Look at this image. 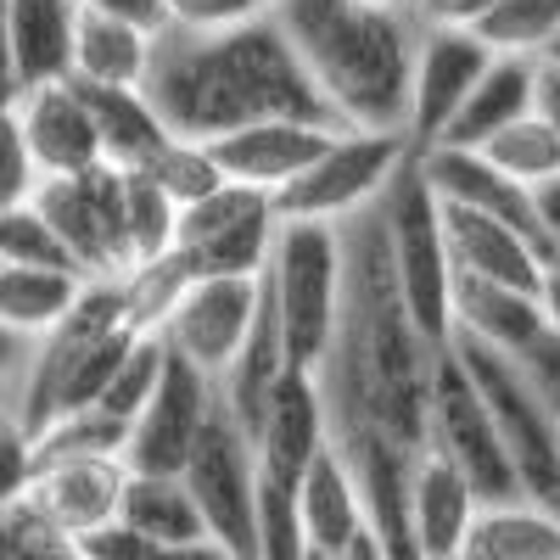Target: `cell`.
<instances>
[{
    "label": "cell",
    "mask_w": 560,
    "mask_h": 560,
    "mask_svg": "<svg viewBox=\"0 0 560 560\" xmlns=\"http://www.w3.org/2000/svg\"><path fill=\"white\" fill-rule=\"evenodd\" d=\"M533 113H538V57H493V68L477 79V90L465 96V107L454 113L438 147L482 152L493 135H504L510 124Z\"/></svg>",
    "instance_id": "603a6c76"
},
{
    "label": "cell",
    "mask_w": 560,
    "mask_h": 560,
    "mask_svg": "<svg viewBox=\"0 0 560 560\" xmlns=\"http://www.w3.org/2000/svg\"><path fill=\"white\" fill-rule=\"evenodd\" d=\"M314 560H331V555H314Z\"/></svg>",
    "instance_id": "11a10c76"
},
{
    "label": "cell",
    "mask_w": 560,
    "mask_h": 560,
    "mask_svg": "<svg viewBox=\"0 0 560 560\" xmlns=\"http://www.w3.org/2000/svg\"><path fill=\"white\" fill-rule=\"evenodd\" d=\"M18 124H23V140L34 152V168L39 179H57V174H84V168H102V129L90 118V102L73 79H57V84H34L12 102Z\"/></svg>",
    "instance_id": "2e32d148"
},
{
    "label": "cell",
    "mask_w": 560,
    "mask_h": 560,
    "mask_svg": "<svg viewBox=\"0 0 560 560\" xmlns=\"http://www.w3.org/2000/svg\"><path fill=\"white\" fill-rule=\"evenodd\" d=\"M140 174H147L179 213L191 208V202H202V197H213L219 185H224V168H219L213 147H202V140H179V135H168V147Z\"/></svg>",
    "instance_id": "d6a6232c"
},
{
    "label": "cell",
    "mask_w": 560,
    "mask_h": 560,
    "mask_svg": "<svg viewBox=\"0 0 560 560\" xmlns=\"http://www.w3.org/2000/svg\"><path fill=\"white\" fill-rule=\"evenodd\" d=\"M168 28H236L247 18H264L258 0H163Z\"/></svg>",
    "instance_id": "74e56055"
},
{
    "label": "cell",
    "mask_w": 560,
    "mask_h": 560,
    "mask_svg": "<svg viewBox=\"0 0 560 560\" xmlns=\"http://www.w3.org/2000/svg\"><path fill=\"white\" fill-rule=\"evenodd\" d=\"M129 427L107 409H73L51 420L45 432H34V459L57 465V459H124Z\"/></svg>",
    "instance_id": "4dcf8cb0"
},
{
    "label": "cell",
    "mask_w": 560,
    "mask_h": 560,
    "mask_svg": "<svg viewBox=\"0 0 560 560\" xmlns=\"http://www.w3.org/2000/svg\"><path fill=\"white\" fill-rule=\"evenodd\" d=\"M482 158H488L504 179L527 185V191L538 197L544 185L560 179V129H555L544 113H533V118H522V124H510L504 135H493L488 147H482Z\"/></svg>",
    "instance_id": "f546056e"
},
{
    "label": "cell",
    "mask_w": 560,
    "mask_h": 560,
    "mask_svg": "<svg viewBox=\"0 0 560 560\" xmlns=\"http://www.w3.org/2000/svg\"><path fill=\"white\" fill-rule=\"evenodd\" d=\"M538 230H544V247H549V264L560 269V179L538 191Z\"/></svg>",
    "instance_id": "ee69618b"
},
{
    "label": "cell",
    "mask_w": 560,
    "mask_h": 560,
    "mask_svg": "<svg viewBox=\"0 0 560 560\" xmlns=\"http://www.w3.org/2000/svg\"><path fill=\"white\" fill-rule=\"evenodd\" d=\"M0 264H34V269H68V275H84L79 258L68 253V242L51 230V219H45L34 202L0 213ZM90 280V275H84Z\"/></svg>",
    "instance_id": "836d02e7"
},
{
    "label": "cell",
    "mask_w": 560,
    "mask_h": 560,
    "mask_svg": "<svg viewBox=\"0 0 560 560\" xmlns=\"http://www.w3.org/2000/svg\"><path fill=\"white\" fill-rule=\"evenodd\" d=\"M454 337L527 364V359L549 342V319H544L538 292L488 287V280L454 275Z\"/></svg>",
    "instance_id": "44dd1931"
},
{
    "label": "cell",
    "mask_w": 560,
    "mask_h": 560,
    "mask_svg": "<svg viewBox=\"0 0 560 560\" xmlns=\"http://www.w3.org/2000/svg\"><path fill=\"white\" fill-rule=\"evenodd\" d=\"M538 113L560 129V62H544V57H538Z\"/></svg>",
    "instance_id": "bcb514c9"
},
{
    "label": "cell",
    "mask_w": 560,
    "mask_h": 560,
    "mask_svg": "<svg viewBox=\"0 0 560 560\" xmlns=\"http://www.w3.org/2000/svg\"><path fill=\"white\" fill-rule=\"evenodd\" d=\"M499 0H415V18L427 28H477Z\"/></svg>",
    "instance_id": "ab89813d"
},
{
    "label": "cell",
    "mask_w": 560,
    "mask_h": 560,
    "mask_svg": "<svg viewBox=\"0 0 560 560\" xmlns=\"http://www.w3.org/2000/svg\"><path fill=\"white\" fill-rule=\"evenodd\" d=\"M331 135H337V124L269 118V124H247L236 135L213 140V158L230 185H253L264 197H280L303 168H314V158L331 147Z\"/></svg>",
    "instance_id": "e0dca14e"
},
{
    "label": "cell",
    "mask_w": 560,
    "mask_h": 560,
    "mask_svg": "<svg viewBox=\"0 0 560 560\" xmlns=\"http://www.w3.org/2000/svg\"><path fill=\"white\" fill-rule=\"evenodd\" d=\"M415 158L409 135H376V129H337L331 147L303 168L287 191L275 197L280 219H319V224H348L353 213L376 208L398 168Z\"/></svg>",
    "instance_id": "52a82bcc"
},
{
    "label": "cell",
    "mask_w": 560,
    "mask_h": 560,
    "mask_svg": "<svg viewBox=\"0 0 560 560\" xmlns=\"http://www.w3.org/2000/svg\"><path fill=\"white\" fill-rule=\"evenodd\" d=\"M135 325H129V303H124V275H96L84 280L79 303L68 308V319L51 337L34 342V359L23 370V387L12 398L18 427L34 438L51 420L73 415V409H96L113 370L124 364V353L135 348Z\"/></svg>",
    "instance_id": "3957f363"
},
{
    "label": "cell",
    "mask_w": 560,
    "mask_h": 560,
    "mask_svg": "<svg viewBox=\"0 0 560 560\" xmlns=\"http://www.w3.org/2000/svg\"><path fill=\"white\" fill-rule=\"evenodd\" d=\"M118 522H129L147 544L168 549V544H197L208 538L202 527V510L185 488V477H135L129 471V488H124V510Z\"/></svg>",
    "instance_id": "f1b7e54d"
},
{
    "label": "cell",
    "mask_w": 560,
    "mask_h": 560,
    "mask_svg": "<svg viewBox=\"0 0 560 560\" xmlns=\"http://www.w3.org/2000/svg\"><path fill=\"white\" fill-rule=\"evenodd\" d=\"M527 370H533V376L549 387V398L560 404V342H555V337H549V342H544V348L527 359Z\"/></svg>",
    "instance_id": "7dc6e473"
},
{
    "label": "cell",
    "mask_w": 560,
    "mask_h": 560,
    "mask_svg": "<svg viewBox=\"0 0 560 560\" xmlns=\"http://www.w3.org/2000/svg\"><path fill=\"white\" fill-rule=\"evenodd\" d=\"M84 102H90V118L102 129V158L113 168H147L163 147H168V124L158 118V107L147 102L140 84H84Z\"/></svg>",
    "instance_id": "484cf974"
},
{
    "label": "cell",
    "mask_w": 560,
    "mask_h": 560,
    "mask_svg": "<svg viewBox=\"0 0 560 560\" xmlns=\"http://www.w3.org/2000/svg\"><path fill=\"white\" fill-rule=\"evenodd\" d=\"M84 292V275L68 269H34V264H0V319L23 331L28 342L51 337L68 308Z\"/></svg>",
    "instance_id": "83f0119b"
},
{
    "label": "cell",
    "mask_w": 560,
    "mask_h": 560,
    "mask_svg": "<svg viewBox=\"0 0 560 560\" xmlns=\"http://www.w3.org/2000/svg\"><path fill=\"white\" fill-rule=\"evenodd\" d=\"M459 359L471 364V376L499 420V438L510 448V465H516V482L527 504H544L560 516V404L549 398V387L533 376L527 364L504 359L493 348H477L454 337Z\"/></svg>",
    "instance_id": "8992f818"
},
{
    "label": "cell",
    "mask_w": 560,
    "mask_h": 560,
    "mask_svg": "<svg viewBox=\"0 0 560 560\" xmlns=\"http://www.w3.org/2000/svg\"><path fill=\"white\" fill-rule=\"evenodd\" d=\"M90 12H107V18H124V23H140V28H168V12L163 0H84Z\"/></svg>",
    "instance_id": "b9f144b4"
},
{
    "label": "cell",
    "mask_w": 560,
    "mask_h": 560,
    "mask_svg": "<svg viewBox=\"0 0 560 560\" xmlns=\"http://www.w3.org/2000/svg\"><path fill=\"white\" fill-rule=\"evenodd\" d=\"M34 477H39V459H34V438L18 427L0 432V510H12V504H23L28 499V488H34Z\"/></svg>",
    "instance_id": "8d00e7d4"
},
{
    "label": "cell",
    "mask_w": 560,
    "mask_h": 560,
    "mask_svg": "<svg viewBox=\"0 0 560 560\" xmlns=\"http://www.w3.org/2000/svg\"><path fill=\"white\" fill-rule=\"evenodd\" d=\"M163 370H168V348H163V337H135V348L124 353V364L113 370V382H107V393H102V404L96 409H107V415H118L124 427L147 409V398L158 393V382H163Z\"/></svg>",
    "instance_id": "e575fe53"
},
{
    "label": "cell",
    "mask_w": 560,
    "mask_h": 560,
    "mask_svg": "<svg viewBox=\"0 0 560 560\" xmlns=\"http://www.w3.org/2000/svg\"><path fill=\"white\" fill-rule=\"evenodd\" d=\"M73 549H79L84 560H152L158 544H147L129 522H107V527H96L90 538H79Z\"/></svg>",
    "instance_id": "f35d334b"
},
{
    "label": "cell",
    "mask_w": 560,
    "mask_h": 560,
    "mask_svg": "<svg viewBox=\"0 0 560 560\" xmlns=\"http://www.w3.org/2000/svg\"><path fill=\"white\" fill-rule=\"evenodd\" d=\"M443 230H448L454 275L488 280V287L538 292L544 275L555 269L538 236H527V230L504 224V219H488V213H477V208H448V202H443Z\"/></svg>",
    "instance_id": "d6986e66"
},
{
    "label": "cell",
    "mask_w": 560,
    "mask_h": 560,
    "mask_svg": "<svg viewBox=\"0 0 560 560\" xmlns=\"http://www.w3.org/2000/svg\"><path fill=\"white\" fill-rule=\"evenodd\" d=\"M477 34L493 45V57H549L560 39V0H499Z\"/></svg>",
    "instance_id": "1f68e13d"
},
{
    "label": "cell",
    "mask_w": 560,
    "mask_h": 560,
    "mask_svg": "<svg viewBox=\"0 0 560 560\" xmlns=\"http://www.w3.org/2000/svg\"><path fill=\"white\" fill-rule=\"evenodd\" d=\"M538 560H560V555H538Z\"/></svg>",
    "instance_id": "db71d44e"
},
{
    "label": "cell",
    "mask_w": 560,
    "mask_h": 560,
    "mask_svg": "<svg viewBox=\"0 0 560 560\" xmlns=\"http://www.w3.org/2000/svg\"><path fill=\"white\" fill-rule=\"evenodd\" d=\"M342 224H319V219H280L275 230V253L264 269V303L275 308L280 342H287L292 370L325 364L337 342V319H342Z\"/></svg>",
    "instance_id": "277c9868"
},
{
    "label": "cell",
    "mask_w": 560,
    "mask_h": 560,
    "mask_svg": "<svg viewBox=\"0 0 560 560\" xmlns=\"http://www.w3.org/2000/svg\"><path fill=\"white\" fill-rule=\"evenodd\" d=\"M23 96L18 57H12V23H7V0H0V107H12Z\"/></svg>",
    "instance_id": "7bdbcfd3"
},
{
    "label": "cell",
    "mask_w": 560,
    "mask_h": 560,
    "mask_svg": "<svg viewBox=\"0 0 560 560\" xmlns=\"http://www.w3.org/2000/svg\"><path fill=\"white\" fill-rule=\"evenodd\" d=\"M34 208L51 219V230L68 242L79 269L96 275H129V174L102 163L84 174L39 179Z\"/></svg>",
    "instance_id": "8fae6325"
},
{
    "label": "cell",
    "mask_w": 560,
    "mask_h": 560,
    "mask_svg": "<svg viewBox=\"0 0 560 560\" xmlns=\"http://www.w3.org/2000/svg\"><path fill=\"white\" fill-rule=\"evenodd\" d=\"M124 488H129L124 459H57V465H39V477H34L23 504L45 522V533L79 544L96 527L118 522Z\"/></svg>",
    "instance_id": "9a60e30c"
},
{
    "label": "cell",
    "mask_w": 560,
    "mask_h": 560,
    "mask_svg": "<svg viewBox=\"0 0 560 560\" xmlns=\"http://www.w3.org/2000/svg\"><path fill=\"white\" fill-rule=\"evenodd\" d=\"M342 560H393V555H387V549L376 544V533H364V538H359V544H353V549H348Z\"/></svg>",
    "instance_id": "681fc988"
},
{
    "label": "cell",
    "mask_w": 560,
    "mask_h": 560,
    "mask_svg": "<svg viewBox=\"0 0 560 560\" xmlns=\"http://www.w3.org/2000/svg\"><path fill=\"white\" fill-rule=\"evenodd\" d=\"M12 420H18V415H12L7 404H0V432H7V427H12Z\"/></svg>",
    "instance_id": "816d5d0a"
},
{
    "label": "cell",
    "mask_w": 560,
    "mask_h": 560,
    "mask_svg": "<svg viewBox=\"0 0 560 560\" xmlns=\"http://www.w3.org/2000/svg\"><path fill=\"white\" fill-rule=\"evenodd\" d=\"M432 448L443 459L459 465V477L477 488L482 504H510L522 499L516 465H510V448L499 438V420L471 376V364L459 359V348L448 342L438 359V382H432Z\"/></svg>",
    "instance_id": "ba28073f"
},
{
    "label": "cell",
    "mask_w": 560,
    "mask_h": 560,
    "mask_svg": "<svg viewBox=\"0 0 560 560\" xmlns=\"http://www.w3.org/2000/svg\"><path fill=\"white\" fill-rule=\"evenodd\" d=\"M538 303H544V319H549V337L560 342V269H549V275H544Z\"/></svg>",
    "instance_id": "c3c4849f"
},
{
    "label": "cell",
    "mask_w": 560,
    "mask_h": 560,
    "mask_svg": "<svg viewBox=\"0 0 560 560\" xmlns=\"http://www.w3.org/2000/svg\"><path fill=\"white\" fill-rule=\"evenodd\" d=\"M308 68L337 129L409 135V90L420 23L415 12L364 7V0H280L269 12Z\"/></svg>",
    "instance_id": "7a4b0ae2"
},
{
    "label": "cell",
    "mask_w": 560,
    "mask_h": 560,
    "mask_svg": "<svg viewBox=\"0 0 560 560\" xmlns=\"http://www.w3.org/2000/svg\"><path fill=\"white\" fill-rule=\"evenodd\" d=\"M185 488H191L213 544H224L242 560H258V448L242 420L224 409V398L208 420L191 465H185Z\"/></svg>",
    "instance_id": "9c48e42d"
},
{
    "label": "cell",
    "mask_w": 560,
    "mask_h": 560,
    "mask_svg": "<svg viewBox=\"0 0 560 560\" xmlns=\"http://www.w3.org/2000/svg\"><path fill=\"white\" fill-rule=\"evenodd\" d=\"M544 62H560V39H555V45H549V57H544Z\"/></svg>",
    "instance_id": "f5cc1de1"
},
{
    "label": "cell",
    "mask_w": 560,
    "mask_h": 560,
    "mask_svg": "<svg viewBox=\"0 0 560 560\" xmlns=\"http://www.w3.org/2000/svg\"><path fill=\"white\" fill-rule=\"evenodd\" d=\"M84 0H7L12 57L23 90L73 79V39H79Z\"/></svg>",
    "instance_id": "d4e9b609"
},
{
    "label": "cell",
    "mask_w": 560,
    "mask_h": 560,
    "mask_svg": "<svg viewBox=\"0 0 560 560\" xmlns=\"http://www.w3.org/2000/svg\"><path fill=\"white\" fill-rule=\"evenodd\" d=\"M275 230H280V208L275 197L253 191V185H219L213 197L191 202L179 213V236L174 253L185 258V269L197 275H236V280H264L269 253H275Z\"/></svg>",
    "instance_id": "30bf717a"
},
{
    "label": "cell",
    "mask_w": 560,
    "mask_h": 560,
    "mask_svg": "<svg viewBox=\"0 0 560 560\" xmlns=\"http://www.w3.org/2000/svg\"><path fill=\"white\" fill-rule=\"evenodd\" d=\"M264 308V280H236V275H197L168 308V319L158 325V337L168 353H179L185 364H197L202 376H224L236 364L253 319Z\"/></svg>",
    "instance_id": "4fadbf2b"
},
{
    "label": "cell",
    "mask_w": 560,
    "mask_h": 560,
    "mask_svg": "<svg viewBox=\"0 0 560 560\" xmlns=\"http://www.w3.org/2000/svg\"><path fill=\"white\" fill-rule=\"evenodd\" d=\"M477 516H482L477 488L459 477L454 459H443L427 443V454L415 459V477H409V527H415L420 560H459L465 544H471Z\"/></svg>",
    "instance_id": "ffe728a7"
},
{
    "label": "cell",
    "mask_w": 560,
    "mask_h": 560,
    "mask_svg": "<svg viewBox=\"0 0 560 560\" xmlns=\"http://www.w3.org/2000/svg\"><path fill=\"white\" fill-rule=\"evenodd\" d=\"M364 7H387V12H415V0H364Z\"/></svg>",
    "instance_id": "f907efd6"
},
{
    "label": "cell",
    "mask_w": 560,
    "mask_h": 560,
    "mask_svg": "<svg viewBox=\"0 0 560 560\" xmlns=\"http://www.w3.org/2000/svg\"><path fill=\"white\" fill-rule=\"evenodd\" d=\"M213 409H219V382L202 376L197 364H185L179 353H168L158 393L129 420L124 465L135 477H185V465H191Z\"/></svg>",
    "instance_id": "7c38bea8"
},
{
    "label": "cell",
    "mask_w": 560,
    "mask_h": 560,
    "mask_svg": "<svg viewBox=\"0 0 560 560\" xmlns=\"http://www.w3.org/2000/svg\"><path fill=\"white\" fill-rule=\"evenodd\" d=\"M331 427H325V398L308 370H287V382L275 387L269 415L258 420L253 448H258V477L280 488H303L308 465L325 454Z\"/></svg>",
    "instance_id": "ac0fdd59"
},
{
    "label": "cell",
    "mask_w": 560,
    "mask_h": 560,
    "mask_svg": "<svg viewBox=\"0 0 560 560\" xmlns=\"http://www.w3.org/2000/svg\"><path fill=\"white\" fill-rule=\"evenodd\" d=\"M298 516H303L308 549H314V555H331V560H342V555L370 533L359 482H353V471L342 465V454H337L331 443H325V454L308 465V477H303V488H298Z\"/></svg>",
    "instance_id": "cb8c5ba5"
},
{
    "label": "cell",
    "mask_w": 560,
    "mask_h": 560,
    "mask_svg": "<svg viewBox=\"0 0 560 560\" xmlns=\"http://www.w3.org/2000/svg\"><path fill=\"white\" fill-rule=\"evenodd\" d=\"M488 68H493V45L477 28H420L415 90H409V147L415 152L438 147Z\"/></svg>",
    "instance_id": "5bb4252c"
},
{
    "label": "cell",
    "mask_w": 560,
    "mask_h": 560,
    "mask_svg": "<svg viewBox=\"0 0 560 560\" xmlns=\"http://www.w3.org/2000/svg\"><path fill=\"white\" fill-rule=\"evenodd\" d=\"M152 560H242V555H230L224 544L213 538H197V544H168V549H152Z\"/></svg>",
    "instance_id": "f6af8a7d"
},
{
    "label": "cell",
    "mask_w": 560,
    "mask_h": 560,
    "mask_svg": "<svg viewBox=\"0 0 560 560\" xmlns=\"http://www.w3.org/2000/svg\"><path fill=\"white\" fill-rule=\"evenodd\" d=\"M382 224H387V247L404 303L415 325L427 331L438 348L454 342V258H448V230H443V202L427 185L420 152L398 168V179L382 197Z\"/></svg>",
    "instance_id": "5b68a950"
},
{
    "label": "cell",
    "mask_w": 560,
    "mask_h": 560,
    "mask_svg": "<svg viewBox=\"0 0 560 560\" xmlns=\"http://www.w3.org/2000/svg\"><path fill=\"white\" fill-rule=\"evenodd\" d=\"M34 191H39V168L23 140V124L12 107H0V213L34 202Z\"/></svg>",
    "instance_id": "d590c367"
},
{
    "label": "cell",
    "mask_w": 560,
    "mask_h": 560,
    "mask_svg": "<svg viewBox=\"0 0 560 560\" xmlns=\"http://www.w3.org/2000/svg\"><path fill=\"white\" fill-rule=\"evenodd\" d=\"M28 359H34V342L0 319V404H7V409H12V398H18V387H23Z\"/></svg>",
    "instance_id": "60d3db41"
},
{
    "label": "cell",
    "mask_w": 560,
    "mask_h": 560,
    "mask_svg": "<svg viewBox=\"0 0 560 560\" xmlns=\"http://www.w3.org/2000/svg\"><path fill=\"white\" fill-rule=\"evenodd\" d=\"M152 28L90 12L79 18V39H73V79L84 84H140L152 62Z\"/></svg>",
    "instance_id": "4316f807"
},
{
    "label": "cell",
    "mask_w": 560,
    "mask_h": 560,
    "mask_svg": "<svg viewBox=\"0 0 560 560\" xmlns=\"http://www.w3.org/2000/svg\"><path fill=\"white\" fill-rule=\"evenodd\" d=\"M140 90L168 135L202 147L269 118L337 124L269 12L236 28H158Z\"/></svg>",
    "instance_id": "6da1fadb"
},
{
    "label": "cell",
    "mask_w": 560,
    "mask_h": 560,
    "mask_svg": "<svg viewBox=\"0 0 560 560\" xmlns=\"http://www.w3.org/2000/svg\"><path fill=\"white\" fill-rule=\"evenodd\" d=\"M420 168H427V185L438 191V202H448V208H477V213L504 219V224H516V230H527V236L544 242V230H538V197L527 191V185L504 179L482 152L427 147V152H420ZM544 253H549V247H544Z\"/></svg>",
    "instance_id": "7402d4cb"
}]
</instances>
